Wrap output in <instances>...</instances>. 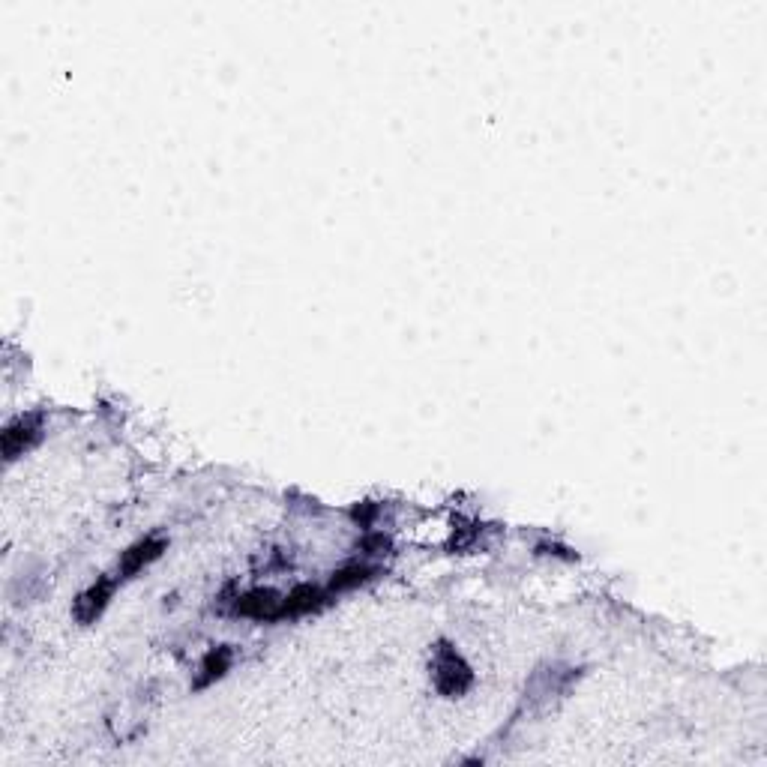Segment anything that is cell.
I'll list each match as a JSON object with an SVG mask.
<instances>
[{
  "label": "cell",
  "mask_w": 767,
  "mask_h": 767,
  "mask_svg": "<svg viewBox=\"0 0 767 767\" xmlns=\"http://www.w3.org/2000/svg\"><path fill=\"white\" fill-rule=\"evenodd\" d=\"M432 678H435V690L447 699L462 696L474 684L471 666L462 660V654L450 642H438L435 660H432Z\"/></svg>",
  "instance_id": "cell-1"
},
{
  "label": "cell",
  "mask_w": 767,
  "mask_h": 767,
  "mask_svg": "<svg viewBox=\"0 0 767 767\" xmlns=\"http://www.w3.org/2000/svg\"><path fill=\"white\" fill-rule=\"evenodd\" d=\"M279 606H282V594L270 591V588H255L246 594H237L231 600V612L240 618H255L264 624H276L279 621Z\"/></svg>",
  "instance_id": "cell-2"
},
{
  "label": "cell",
  "mask_w": 767,
  "mask_h": 767,
  "mask_svg": "<svg viewBox=\"0 0 767 767\" xmlns=\"http://www.w3.org/2000/svg\"><path fill=\"white\" fill-rule=\"evenodd\" d=\"M39 438H42V414H27V417L12 420L6 426V432H3V456H6V462L18 459Z\"/></svg>",
  "instance_id": "cell-3"
},
{
  "label": "cell",
  "mask_w": 767,
  "mask_h": 767,
  "mask_svg": "<svg viewBox=\"0 0 767 767\" xmlns=\"http://www.w3.org/2000/svg\"><path fill=\"white\" fill-rule=\"evenodd\" d=\"M114 585H117V579H96L87 591H81L78 594V600H75V606H72V615H75V621L78 624H93L102 612H105V606H108V600H111V594H114Z\"/></svg>",
  "instance_id": "cell-4"
},
{
  "label": "cell",
  "mask_w": 767,
  "mask_h": 767,
  "mask_svg": "<svg viewBox=\"0 0 767 767\" xmlns=\"http://www.w3.org/2000/svg\"><path fill=\"white\" fill-rule=\"evenodd\" d=\"M168 549L165 540L159 537H147V540H138L135 546H129L120 558V567H117V579H132L138 570H144L147 564H153L162 552Z\"/></svg>",
  "instance_id": "cell-5"
},
{
  "label": "cell",
  "mask_w": 767,
  "mask_h": 767,
  "mask_svg": "<svg viewBox=\"0 0 767 767\" xmlns=\"http://www.w3.org/2000/svg\"><path fill=\"white\" fill-rule=\"evenodd\" d=\"M231 660H234V654H231V648L228 645H219V648H210L207 654H204V660H201V669H198V678H195V690H204V687H210L213 681H219L228 669H231Z\"/></svg>",
  "instance_id": "cell-6"
},
{
  "label": "cell",
  "mask_w": 767,
  "mask_h": 767,
  "mask_svg": "<svg viewBox=\"0 0 767 767\" xmlns=\"http://www.w3.org/2000/svg\"><path fill=\"white\" fill-rule=\"evenodd\" d=\"M372 576H375V567H369V564H348V567H342V570L333 573L327 591L336 597V594H342V591H351V588H357V585H366Z\"/></svg>",
  "instance_id": "cell-7"
}]
</instances>
